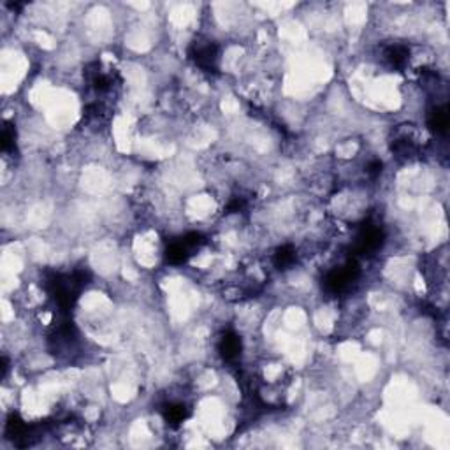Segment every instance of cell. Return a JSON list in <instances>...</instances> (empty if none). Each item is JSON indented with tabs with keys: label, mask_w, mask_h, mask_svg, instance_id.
Masks as SVG:
<instances>
[{
	"label": "cell",
	"mask_w": 450,
	"mask_h": 450,
	"mask_svg": "<svg viewBox=\"0 0 450 450\" xmlns=\"http://www.w3.org/2000/svg\"><path fill=\"white\" fill-rule=\"evenodd\" d=\"M192 58L203 71H215L218 62V48L209 39L196 41L192 46Z\"/></svg>",
	"instance_id": "cell-1"
},
{
	"label": "cell",
	"mask_w": 450,
	"mask_h": 450,
	"mask_svg": "<svg viewBox=\"0 0 450 450\" xmlns=\"http://www.w3.org/2000/svg\"><path fill=\"white\" fill-rule=\"evenodd\" d=\"M218 350L225 361H236L241 355V339L234 332H225L218 343Z\"/></svg>",
	"instance_id": "cell-2"
}]
</instances>
